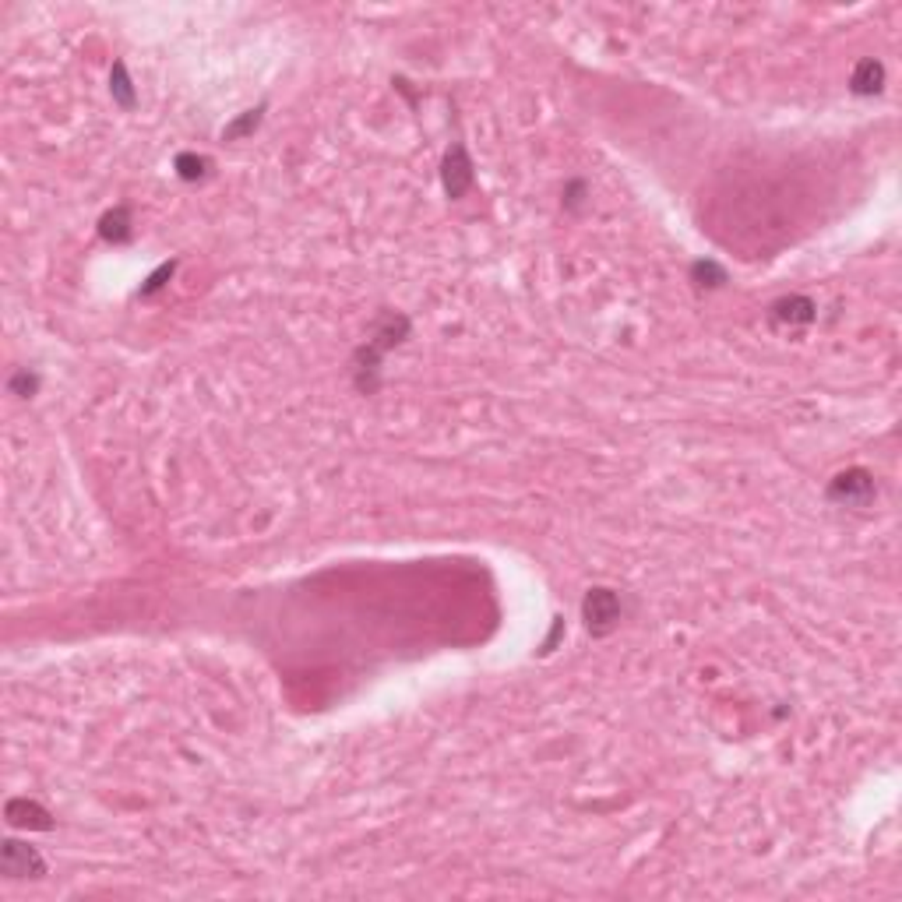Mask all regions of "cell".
<instances>
[{
	"label": "cell",
	"mask_w": 902,
	"mask_h": 902,
	"mask_svg": "<svg viewBox=\"0 0 902 902\" xmlns=\"http://www.w3.org/2000/svg\"><path fill=\"white\" fill-rule=\"evenodd\" d=\"M877 483L867 469H846L828 483V501L839 507H867L875 501Z\"/></svg>",
	"instance_id": "cell-1"
},
{
	"label": "cell",
	"mask_w": 902,
	"mask_h": 902,
	"mask_svg": "<svg viewBox=\"0 0 902 902\" xmlns=\"http://www.w3.org/2000/svg\"><path fill=\"white\" fill-rule=\"evenodd\" d=\"M582 617H585V628L592 635H610L613 628L620 624V600H617V592L603 589V585L589 589V596H585L582 603Z\"/></svg>",
	"instance_id": "cell-2"
},
{
	"label": "cell",
	"mask_w": 902,
	"mask_h": 902,
	"mask_svg": "<svg viewBox=\"0 0 902 902\" xmlns=\"http://www.w3.org/2000/svg\"><path fill=\"white\" fill-rule=\"evenodd\" d=\"M0 871L7 877H43L46 860L36 846H26L18 839H4L0 843Z\"/></svg>",
	"instance_id": "cell-3"
},
{
	"label": "cell",
	"mask_w": 902,
	"mask_h": 902,
	"mask_svg": "<svg viewBox=\"0 0 902 902\" xmlns=\"http://www.w3.org/2000/svg\"><path fill=\"white\" fill-rule=\"evenodd\" d=\"M441 180H445V190H448L451 201L466 198V190H469L473 180H477V173H473V159H469L466 145H458V141H455L448 152H445V162H441Z\"/></svg>",
	"instance_id": "cell-4"
},
{
	"label": "cell",
	"mask_w": 902,
	"mask_h": 902,
	"mask_svg": "<svg viewBox=\"0 0 902 902\" xmlns=\"http://www.w3.org/2000/svg\"><path fill=\"white\" fill-rule=\"evenodd\" d=\"M4 818H7V825L28 828V832H50V828H54V815H50L43 804L28 800V796L7 800V804H4Z\"/></svg>",
	"instance_id": "cell-5"
},
{
	"label": "cell",
	"mask_w": 902,
	"mask_h": 902,
	"mask_svg": "<svg viewBox=\"0 0 902 902\" xmlns=\"http://www.w3.org/2000/svg\"><path fill=\"white\" fill-rule=\"evenodd\" d=\"M818 314V307H815V300H807V296H783L779 303H772V324L775 328H807L811 321Z\"/></svg>",
	"instance_id": "cell-6"
},
{
	"label": "cell",
	"mask_w": 902,
	"mask_h": 902,
	"mask_svg": "<svg viewBox=\"0 0 902 902\" xmlns=\"http://www.w3.org/2000/svg\"><path fill=\"white\" fill-rule=\"evenodd\" d=\"M849 88H853V96H877L885 88V67L877 60H860L853 67Z\"/></svg>",
	"instance_id": "cell-7"
},
{
	"label": "cell",
	"mask_w": 902,
	"mask_h": 902,
	"mask_svg": "<svg viewBox=\"0 0 902 902\" xmlns=\"http://www.w3.org/2000/svg\"><path fill=\"white\" fill-rule=\"evenodd\" d=\"M99 237L107 240V243H128L134 237V219H131V209L128 205H120V209H113L99 219Z\"/></svg>",
	"instance_id": "cell-8"
},
{
	"label": "cell",
	"mask_w": 902,
	"mask_h": 902,
	"mask_svg": "<svg viewBox=\"0 0 902 902\" xmlns=\"http://www.w3.org/2000/svg\"><path fill=\"white\" fill-rule=\"evenodd\" d=\"M109 92H113V103L117 107H124V109H134V85H131V78H128V67L117 60L113 64V71H109Z\"/></svg>",
	"instance_id": "cell-9"
},
{
	"label": "cell",
	"mask_w": 902,
	"mask_h": 902,
	"mask_svg": "<svg viewBox=\"0 0 902 902\" xmlns=\"http://www.w3.org/2000/svg\"><path fill=\"white\" fill-rule=\"evenodd\" d=\"M691 279L698 282V286H709V290H716L726 282V268L716 265V261H694L691 265Z\"/></svg>",
	"instance_id": "cell-10"
},
{
	"label": "cell",
	"mask_w": 902,
	"mask_h": 902,
	"mask_svg": "<svg viewBox=\"0 0 902 902\" xmlns=\"http://www.w3.org/2000/svg\"><path fill=\"white\" fill-rule=\"evenodd\" d=\"M173 166H177L180 180H201V177H209V159H201V156H194V152H180Z\"/></svg>",
	"instance_id": "cell-11"
},
{
	"label": "cell",
	"mask_w": 902,
	"mask_h": 902,
	"mask_svg": "<svg viewBox=\"0 0 902 902\" xmlns=\"http://www.w3.org/2000/svg\"><path fill=\"white\" fill-rule=\"evenodd\" d=\"M261 113H265V107H258V109H247L240 120H233L230 128H226V141H237V138H247V134L254 131L258 124H261Z\"/></svg>",
	"instance_id": "cell-12"
},
{
	"label": "cell",
	"mask_w": 902,
	"mask_h": 902,
	"mask_svg": "<svg viewBox=\"0 0 902 902\" xmlns=\"http://www.w3.org/2000/svg\"><path fill=\"white\" fill-rule=\"evenodd\" d=\"M7 388H11V395L32 398V395H36V388H39V377L28 371V367H22V371H18L15 377H11V381H7Z\"/></svg>",
	"instance_id": "cell-13"
},
{
	"label": "cell",
	"mask_w": 902,
	"mask_h": 902,
	"mask_svg": "<svg viewBox=\"0 0 902 902\" xmlns=\"http://www.w3.org/2000/svg\"><path fill=\"white\" fill-rule=\"evenodd\" d=\"M173 272H177V261H166V265H159V272H152V275H149V282H145V286H141L138 292H141V296H152V292H159L162 286H166V279H169Z\"/></svg>",
	"instance_id": "cell-14"
},
{
	"label": "cell",
	"mask_w": 902,
	"mask_h": 902,
	"mask_svg": "<svg viewBox=\"0 0 902 902\" xmlns=\"http://www.w3.org/2000/svg\"><path fill=\"white\" fill-rule=\"evenodd\" d=\"M582 201H585V184L582 180H571L568 190H564V205H568V209H579Z\"/></svg>",
	"instance_id": "cell-15"
}]
</instances>
